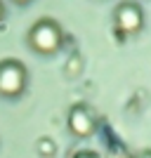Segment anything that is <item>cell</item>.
Segmentation results:
<instances>
[{"label": "cell", "instance_id": "6da1fadb", "mask_svg": "<svg viewBox=\"0 0 151 158\" xmlns=\"http://www.w3.org/2000/svg\"><path fill=\"white\" fill-rule=\"evenodd\" d=\"M28 43L40 54H54L61 47V28L52 19H40L28 33Z\"/></svg>", "mask_w": 151, "mask_h": 158}, {"label": "cell", "instance_id": "7a4b0ae2", "mask_svg": "<svg viewBox=\"0 0 151 158\" xmlns=\"http://www.w3.org/2000/svg\"><path fill=\"white\" fill-rule=\"evenodd\" d=\"M26 87V69L14 59L0 61V97H19Z\"/></svg>", "mask_w": 151, "mask_h": 158}, {"label": "cell", "instance_id": "3957f363", "mask_svg": "<svg viewBox=\"0 0 151 158\" xmlns=\"http://www.w3.org/2000/svg\"><path fill=\"white\" fill-rule=\"evenodd\" d=\"M144 24V14L135 2H123L116 10V26L123 33H137Z\"/></svg>", "mask_w": 151, "mask_h": 158}, {"label": "cell", "instance_id": "277c9868", "mask_svg": "<svg viewBox=\"0 0 151 158\" xmlns=\"http://www.w3.org/2000/svg\"><path fill=\"white\" fill-rule=\"evenodd\" d=\"M69 127L78 137H90L92 132H94V118L90 116V111H87L85 106L78 104L69 111Z\"/></svg>", "mask_w": 151, "mask_h": 158}, {"label": "cell", "instance_id": "5b68a950", "mask_svg": "<svg viewBox=\"0 0 151 158\" xmlns=\"http://www.w3.org/2000/svg\"><path fill=\"white\" fill-rule=\"evenodd\" d=\"M40 151H52V144H50V142H45V139H43V142H40Z\"/></svg>", "mask_w": 151, "mask_h": 158}, {"label": "cell", "instance_id": "8992f818", "mask_svg": "<svg viewBox=\"0 0 151 158\" xmlns=\"http://www.w3.org/2000/svg\"><path fill=\"white\" fill-rule=\"evenodd\" d=\"M76 158H97L92 151H80V153H76Z\"/></svg>", "mask_w": 151, "mask_h": 158}, {"label": "cell", "instance_id": "52a82bcc", "mask_svg": "<svg viewBox=\"0 0 151 158\" xmlns=\"http://www.w3.org/2000/svg\"><path fill=\"white\" fill-rule=\"evenodd\" d=\"M137 158H151V151H144V153H139Z\"/></svg>", "mask_w": 151, "mask_h": 158}, {"label": "cell", "instance_id": "ba28073f", "mask_svg": "<svg viewBox=\"0 0 151 158\" xmlns=\"http://www.w3.org/2000/svg\"><path fill=\"white\" fill-rule=\"evenodd\" d=\"M2 12H5V10H2V2H0V19H2Z\"/></svg>", "mask_w": 151, "mask_h": 158}, {"label": "cell", "instance_id": "9c48e42d", "mask_svg": "<svg viewBox=\"0 0 151 158\" xmlns=\"http://www.w3.org/2000/svg\"><path fill=\"white\" fill-rule=\"evenodd\" d=\"M17 2H28V0H17Z\"/></svg>", "mask_w": 151, "mask_h": 158}]
</instances>
